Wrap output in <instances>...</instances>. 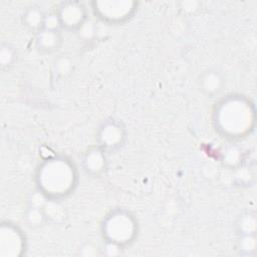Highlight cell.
<instances>
[{"label": "cell", "mask_w": 257, "mask_h": 257, "mask_svg": "<svg viewBox=\"0 0 257 257\" xmlns=\"http://www.w3.org/2000/svg\"><path fill=\"white\" fill-rule=\"evenodd\" d=\"M126 132L119 120L110 118L101 123L96 134V142L104 152H114L125 141Z\"/></svg>", "instance_id": "8992f818"}, {"label": "cell", "mask_w": 257, "mask_h": 257, "mask_svg": "<svg viewBox=\"0 0 257 257\" xmlns=\"http://www.w3.org/2000/svg\"><path fill=\"white\" fill-rule=\"evenodd\" d=\"M240 254L245 256H252L255 254L257 247L256 234H241L238 237L237 243Z\"/></svg>", "instance_id": "5bb4252c"}, {"label": "cell", "mask_w": 257, "mask_h": 257, "mask_svg": "<svg viewBox=\"0 0 257 257\" xmlns=\"http://www.w3.org/2000/svg\"><path fill=\"white\" fill-rule=\"evenodd\" d=\"M238 234H256L257 218L254 212H245L237 220Z\"/></svg>", "instance_id": "7c38bea8"}, {"label": "cell", "mask_w": 257, "mask_h": 257, "mask_svg": "<svg viewBox=\"0 0 257 257\" xmlns=\"http://www.w3.org/2000/svg\"><path fill=\"white\" fill-rule=\"evenodd\" d=\"M121 246L112 243V242H106L104 241V246H103V254L108 255V256H115L119 255L121 253Z\"/></svg>", "instance_id": "ffe728a7"}, {"label": "cell", "mask_w": 257, "mask_h": 257, "mask_svg": "<svg viewBox=\"0 0 257 257\" xmlns=\"http://www.w3.org/2000/svg\"><path fill=\"white\" fill-rule=\"evenodd\" d=\"M105 152L99 147L89 149L83 156L82 165L84 171L93 177L100 176L106 168Z\"/></svg>", "instance_id": "9c48e42d"}, {"label": "cell", "mask_w": 257, "mask_h": 257, "mask_svg": "<svg viewBox=\"0 0 257 257\" xmlns=\"http://www.w3.org/2000/svg\"><path fill=\"white\" fill-rule=\"evenodd\" d=\"M225 84L226 80L224 74L217 68H208L204 70L198 78V87L207 97H215L219 95Z\"/></svg>", "instance_id": "ba28073f"}, {"label": "cell", "mask_w": 257, "mask_h": 257, "mask_svg": "<svg viewBox=\"0 0 257 257\" xmlns=\"http://www.w3.org/2000/svg\"><path fill=\"white\" fill-rule=\"evenodd\" d=\"M16 59V51L9 44H2L0 50V62L3 67L10 66Z\"/></svg>", "instance_id": "ac0fdd59"}, {"label": "cell", "mask_w": 257, "mask_h": 257, "mask_svg": "<svg viewBox=\"0 0 257 257\" xmlns=\"http://www.w3.org/2000/svg\"><path fill=\"white\" fill-rule=\"evenodd\" d=\"M46 14L38 7H29L23 14L24 26L32 32L38 33L44 28Z\"/></svg>", "instance_id": "8fae6325"}, {"label": "cell", "mask_w": 257, "mask_h": 257, "mask_svg": "<svg viewBox=\"0 0 257 257\" xmlns=\"http://www.w3.org/2000/svg\"><path fill=\"white\" fill-rule=\"evenodd\" d=\"M93 11L101 20L107 23H121L127 20L136 11L134 1H95Z\"/></svg>", "instance_id": "277c9868"}, {"label": "cell", "mask_w": 257, "mask_h": 257, "mask_svg": "<svg viewBox=\"0 0 257 257\" xmlns=\"http://www.w3.org/2000/svg\"><path fill=\"white\" fill-rule=\"evenodd\" d=\"M47 221H51L54 223H59L64 220L65 218V211L64 208L60 205L59 201L57 200H50L48 199L44 206L42 207Z\"/></svg>", "instance_id": "4fadbf2b"}, {"label": "cell", "mask_w": 257, "mask_h": 257, "mask_svg": "<svg viewBox=\"0 0 257 257\" xmlns=\"http://www.w3.org/2000/svg\"><path fill=\"white\" fill-rule=\"evenodd\" d=\"M138 230L137 219L131 212L123 209L111 211L101 225L103 239L121 247L130 245L136 239Z\"/></svg>", "instance_id": "3957f363"}, {"label": "cell", "mask_w": 257, "mask_h": 257, "mask_svg": "<svg viewBox=\"0 0 257 257\" xmlns=\"http://www.w3.org/2000/svg\"><path fill=\"white\" fill-rule=\"evenodd\" d=\"M54 71L60 77L68 76L73 70V62L68 56H59L54 62Z\"/></svg>", "instance_id": "e0dca14e"}, {"label": "cell", "mask_w": 257, "mask_h": 257, "mask_svg": "<svg viewBox=\"0 0 257 257\" xmlns=\"http://www.w3.org/2000/svg\"><path fill=\"white\" fill-rule=\"evenodd\" d=\"M77 31H78L79 34H80L81 36H83L84 38H89V37L93 34V32H94V27H93V25H92L91 22L86 21Z\"/></svg>", "instance_id": "44dd1931"}, {"label": "cell", "mask_w": 257, "mask_h": 257, "mask_svg": "<svg viewBox=\"0 0 257 257\" xmlns=\"http://www.w3.org/2000/svg\"><path fill=\"white\" fill-rule=\"evenodd\" d=\"M242 160V151L237 146H230L227 149H225L223 154V163L226 167L231 169H237L241 166Z\"/></svg>", "instance_id": "9a60e30c"}, {"label": "cell", "mask_w": 257, "mask_h": 257, "mask_svg": "<svg viewBox=\"0 0 257 257\" xmlns=\"http://www.w3.org/2000/svg\"><path fill=\"white\" fill-rule=\"evenodd\" d=\"M76 182V168L64 157H54L44 161L36 172L38 191L50 200H59L68 196L75 188Z\"/></svg>", "instance_id": "7a4b0ae2"}, {"label": "cell", "mask_w": 257, "mask_h": 257, "mask_svg": "<svg viewBox=\"0 0 257 257\" xmlns=\"http://www.w3.org/2000/svg\"><path fill=\"white\" fill-rule=\"evenodd\" d=\"M25 222L31 228H39L44 225L47 221L45 213L42 208L29 206L27 211L25 212Z\"/></svg>", "instance_id": "2e32d148"}, {"label": "cell", "mask_w": 257, "mask_h": 257, "mask_svg": "<svg viewBox=\"0 0 257 257\" xmlns=\"http://www.w3.org/2000/svg\"><path fill=\"white\" fill-rule=\"evenodd\" d=\"M62 42V37L59 30L42 29L36 33L35 45L36 48L45 53H50L59 48Z\"/></svg>", "instance_id": "30bf717a"}, {"label": "cell", "mask_w": 257, "mask_h": 257, "mask_svg": "<svg viewBox=\"0 0 257 257\" xmlns=\"http://www.w3.org/2000/svg\"><path fill=\"white\" fill-rule=\"evenodd\" d=\"M26 251V238L14 224L2 223L0 228V256L18 257Z\"/></svg>", "instance_id": "5b68a950"}, {"label": "cell", "mask_w": 257, "mask_h": 257, "mask_svg": "<svg viewBox=\"0 0 257 257\" xmlns=\"http://www.w3.org/2000/svg\"><path fill=\"white\" fill-rule=\"evenodd\" d=\"M214 123L224 138L235 140L250 134L255 123L253 103L242 95L223 98L214 110Z\"/></svg>", "instance_id": "6da1fadb"}, {"label": "cell", "mask_w": 257, "mask_h": 257, "mask_svg": "<svg viewBox=\"0 0 257 257\" xmlns=\"http://www.w3.org/2000/svg\"><path fill=\"white\" fill-rule=\"evenodd\" d=\"M61 27V23L59 20V17L56 12H52L49 14H46L45 21H44V28L43 29H49V30H59Z\"/></svg>", "instance_id": "d6986e66"}, {"label": "cell", "mask_w": 257, "mask_h": 257, "mask_svg": "<svg viewBox=\"0 0 257 257\" xmlns=\"http://www.w3.org/2000/svg\"><path fill=\"white\" fill-rule=\"evenodd\" d=\"M61 27L67 30H78L86 21V9L80 2H62L57 10Z\"/></svg>", "instance_id": "52a82bcc"}]
</instances>
